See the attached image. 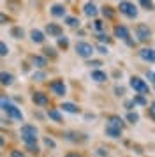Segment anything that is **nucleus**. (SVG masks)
<instances>
[{
  "instance_id": "nucleus-1",
  "label": "nucleus",
  "mask_w": 155,
  "mask_h": 157,
  "mask_svg": "<svg viewBox=\"0 0 155 157\" xmlns=\"http://www.w3.org/2000/svg\"><path fill=\"white\" fill-rule=\"evenodd\" d=\"M0 108H2L11 118H14V120H23V113H21V109L18 106H14L13 102L9 101V97H6V95H0Z\"/></svg>"
},
{
  "instance_id": "nucleus-2",
  "label": "nucleus",
  "mask_w": 155,
  "mask_h": 157,
  "mask_svg": "<svg viewBox=\"0 0 155 157\" xmlns=\"http://www.w3.org/2000/svg\"><path fill=\"white\" fill-rule=\"evenodd\" d=\"M20 134H21V140L25 141V145H34V143H37V127L35 125H30V124L21 125Z\"/></svg>"
},
{
  "instance_id": "nucleus-3",
  "label": "nucleus",
  "mask_w": 155,
  "mask_h": 157,
  "mask_svg": "<svg viewBox=\"0 0 155 157\" xmlns=\"http://www.w3.org/2000/svg\"><path fill=\"white\" fill-rule=\"evenodd\" d=\"M76 53L78 57L81 58H92V55L95 53V46H92L90 43H85V41H79V43H76Z\"/></svg>"
},
{
  "instance_id": "nucleus-4",
  "label": "nucleus",
  "mask_w": 155,
  "mask_h": 157,
  "mask_svg": "<svg viewBox=\"0 0 155 157\" xmlns=\"http://www.w3.org/2000/svg\"><path fill=\"white\" fill-rule=\"evenodd\" d=\"M129 83H130V86L134 88V92L141 94V95H146V94H150V86H148V83L145 81V79H141L139 76H132Z\"/></svg>"
},
{
  "instance_id": "nucleus-5",
  "label": "nucleus",
  "mask_w": 155,
  "mask_h": 157,
  "mask_svg": "<svg viewBox=\"0 0 155 157\" xmlns=\"http://www.w3.org/2000/svg\"><path fill=\"white\" fill-rule=\"evenodd\" d=\"M118 11L123 16H127V18H136V16H138V7L134 6L132 2H127V0H122V2H120Z\"/></svg>"
},
{
  "instance_id": "nucleus-6",
  "label": "nucleus",
  "mask_w": 155,
  "mask_h": 157,
  "mask_svg": "<svg viewBox=\"0 0 155 157\" xmlns=\"http://www.w3.org/2000/svg\"><path fill=\"white\" fill-rule=\"evenodd\" d=\"M136 37H138V41L145 43V41H148V39L152 37V30L148 29V25L139 23V25L136 27Z\"/></svg>"
},
{
  "instance_id": "nucleus-7",
  "label": "nucleus",
  "mask_w": 155,
  "mask_h": 157,
  "mask_svg": "<svg viewBox=\"0 0 155 157\" xmlns=\"http://www.w3.org/2000/svg\"><path fill=\"white\" fill-rule=\"evenodd\" d=\"M49 88H51L53 94H56V95H65V94H67V86L63 83V79H55V81H51V83H49Z\"/></svg>"
},
{
  "instance_id": "nucleus-8",
  "label": "nucleus",
  "mask_w": 155,
  "mask_h": 157,
  "mask_svg": "<svg viewBox=\"0 0 155 157\" xmlns=\"http://www.w3.org/2000/svg\"><path fill=\"white\" fill-rule=\"evenodd\" d=\"M46 34H48L49 37H60L62 36V27H60V25H56V23H48V25H46Z\"/></svg>"
},
{
  "instance_id": "nucleus-9",
  "label": "nucleus",
  "mask_w": 155,
  "mask_h": 157,
  "mask_svg": "<svg viewBox=\"0 0 155 157\" xmlns=\"http://www.w3.org/2000/svg\"><path fill=\"white\" fill-rule=\"evenodd\" d=\"M32 101H34V104H37V106H48V104H49L48 95H46L44 92H34Z\"/></svg>"
},
{
  "instance_id": "nucleus-10",
  "label": "nucleus",
  "mask_w": 155,
  "mask_h": 157,
  "mask_svg": "<svg viewBox=\"0 0 155 157\" xmlns=\"http://www.w3.org/2000/svg\"><path fill=\"white\" fill-rule=\"evenodd\" d=\"M30 39H32V43L35 44H42L44 43V39H46V36H44V32L39 29H32L30 30Z\"/></svg>"
},
{
  "instance_id": "nucleus-11",
  "label": "nucleus",
  "mask_w": 155,
  "mask_h": 157,
  "mask_svg": "<svg viewBox=\"0 0 155 157\" xmlns=\"http://www.w3.org/2000/svg\"><path fill=\"white\" fill-rule=\"evenodd\" d=\"M115 37H118L122 41H127V43H129V30H127V27L116 25V27H115Z\"/></svg>"
},
{
  "instance_id": "nucleus-12",
  "label": "nucleus",
  "mask_w": 155,
  "mask_h": 157,
  "mask_svg": "<svg viewBox=\"0 0 155 157\" xmlns=\"http://www.w3.org/2000/svg\"><path fill=\"white\" fill-rule=\"evenodd\" d=\"M139 57L145 62H155V50H152V48H143L139 51Z\"/></svg>"
},
{
  "instance_id": "nucleus-13",
  "label": "nucleus",
  "mask_w": 155,
  "mask_h": 157,
  "mask_svg": "<svg viewBox=\"0 0 155 157\" xmlns=\"http://www.w3.org/2000/svg\"><path fill=\"white\" fill-rule=\"evenodd\" d=\"M83 13L86 16H88V18H95V16H97V6H95V4H93V2H86V4H85V7H83Z\"/></svg>"
},
{
  "instance_id": "nucleus-14",
  "label": "nucleus",
  "mask_w": 155,
  "mask_h": 157,
  "mask_svg": "<svg viewBox=\"0 0 155 157\" xmlns=\"http://www.w3.org/2000/svg\"><path fill=\"white\" fill-rule=\"evenodd\" d=\"M13 83H14V76L11 74V72H7V71L0 72V85L9 86V85H13Z\"/></svg>"
},
{
  "instance_id": "nucleus-15",
  "label": "nucleus",
  "mask_w": 155,
  "mask_h": 157,
  "mask_svg": "<svg viewBox=\"0 0 155 157\" xmlns=\"http://www.w3.org/2000/svg\"><path fill=\"white\" fill-rule=\"evenodd\" d=\"M90 76H92V79L97 81V83H104L106 79H108V74H106L104 71H100V69H93Z\"/></svg>"
},
{
  "instance_id": "nucleus-16",
  "label": "nucleus",
  "mask_w": 155,
  "mask_h": 157,
  "mask_svg": "<svg viewBox=\"0 0 155 157\" xmlns=\"http://www.w3.org/2000/svg\"><path fill=\"white\" fill-rule=\"evenodd\" d=\"M32 64H34V67H37V69H44V67L48 65V60H46V57H42V55H34V57H32Z\"/></svg>"
},
{
  "instance_id": "nucleus-17",
  "label": "nucleus",
  "mask_w": 155,
  "mask_h": 157,
  "mask_svg": "<svg viewBox=\"0 0 155 157\" xmlns=\"http://www.w3.org/2000/svg\"><path fill=\"white\" fill-rule=\"evenodd\" d=\"M108 125L123 131V118H120V117H116V115H113V117H109V120H108Z\"/></svg>"
},
{
  "instance_id": "nucleus-18",
  "label": "nucleus",
  "mask_w": 155,
  "mask_h": 157,
  "mask_svg": "<svg viewBox=\"0 0 155 157\" xmlns=\"http://www.w3.org/2000/svg\"><path fill=\"white\" fill-rule=\"evenodd\" d=\"M49 13L55 16V18H62V16H65V7H63L62 4H55V6H51Z\"/></svg>"
},
{
  "instance_id": "nucleus-19",
  "label": "nucleus",
  "mask_w": 155,
  "mask_h": 157,
  "mask_svg": "<svg viewBox=\"0 0 155 157\" xmlns=\"http://www.w3.org/2000/svg\"><path fill=\"white\" fill-rule=\"evenodd\" d=\"M63 109V111H67V113H72V115H76V113H79V108L74 104V102H63L62 106H60Z\"/></svg>"
},
{
  "instance_id": "nucleus-20",
  "label": "nucleus",
  "mask_w": 155,
  "mask_h": 157,
  "mask_svg": "<svg viewBox=\"0 0 155 157\" xmlns=\"http://www.w3.org/2000/svg\"><path fill=\"white\" fill-rule=\"evenodd\" d=\"M106 134L113 138V140H116L122 136V129H116V127H109V125H106Z\"/></svg>"
},
{
  "instance_id": "nucleus-21",
  "label": "nucleus",
  "mask_w": 155,
  "mask_h": 157,
  "mask_svg": "<svg viewBox=\"0 0 155 157\" xmlns=\"http://www.w3.org/2000/svg\"><path fill=\"white\" fill-rule=\"evenodd\" d=\"M132 102H134V106H136V104H138V106H146V104H148L146 97H145V95H141V94L134 95V97H132Z\"/></svg>"
},
{
  "instance_id": "nucleus-22",
  "label": "nucleus",
  "mask_w": 155,
  "mask_h": 157,
  "mask_svg": "<svg viewBox=\"0 0 155 157\" xmlns=\"http://www.w3.org/2000/svg\"><path fill=\"white\" fill-rule=\"evenodd\" d=\"M23 36H25V30L21 29V27H13L11 29V37H14V39H23Z\"/></svg>"
},
{
  "instance_id": "nucleus-23",
  "label": "nucleus",
  "mask_w": 155,
  "mask_h": 157,
  "mask_svg": "<svg viewBox=\"0 0 155 157\" xmlns=\"http://www.w3.org/2000/svg\"><path fill=\"white\" fill-rule=\"evenodd\" d=\"M48 117L51 118V120L58 122V124H60V122L63 120V118H62V115L58 113V109H48Z\"/></svg>"
},
{
  "instance_id": "nucleus-24",
  "label": "nucleus",
  "mask_w": 155,
  "mask_h": 157,
  "mask_svg": "<svg viewBox=\"0 0 155 157\" xmlns=\"http://www.w3.org/2000/svg\"><path fill=\"white\" fill-rule=\"evenodd\" d=\"M42 57L55 58V57H56V51H55V48H51V46H44V48H42Z\"/></svg>"
},
{
  "instance_id": "nucleus-25",
  "label": "nucleus",
  "mask_w": 155,
  "mask_h": 157,
  "mask_svg": "<svg viewBox=\"0 0 155 157\" xmlns=\"http://www.w3.org/2000/svg\"><path fill=\"white\" fill-rule=\"evenodd\" d=\"M56 41H58V48H62V50H67V48H69V39H67L65 36L56 37Z\"/></svg>"
},
{
  "instance_id": "nucleus-26",
  "label": "nucleus",
  "mask_w": 155,
  "mask_h": 157,
  "mask_svg": "<svg viewBox=\"0 0 155 157\" xmlns=\"http://www.w3.org/2000/svg\"><path fill=\"white\" fill-rule=\"evenodd\" d=\"M102 14H104V18L111 20V18H115V11H113V7H109V6H104V7H102Z\"/></svg>"
},
{
  "instance_id": "nucleus-27",
  "label": "nucleus",
  "mask_w": 155,
  "mask_h": 157,
  "mask_svg": "<svg viewBox=\"0 0 155 157\" xmlns=\"http://www.w3.org/2000/svg\"><path fill=\"white\" fill-rule=\"evenodd\" d=\"M139 4L146 9V11H153L155 9V4L152 2V0H139Z\"/></svg>"
},
{
  "instance_id": "nucleus-28",
  "label": "nucleus",
  "mask_w": 155,
  "mask_h": 157,
  "mask_svg": "<svg viewBox=\"0 0 155 157\" xmlns=\"http://www.w3.org/2000/svg\"><path fill=\"white\" fill-rule=\"evenodd\" d=\"M65 23H67L69 27H78V25H79V20L74 18V16H65Z\"/></svg>"
},
{
  "instance_id": "nucleus-29",
  "label": "nucleus",
  "mask_w": 155,
  "mask_h": 157,
  "mask_svg": "<svg viewBox=\"0 0 155 157\" xmlns=\"http://www.w3.org/2000/svg\"><path fill=\"white\" fill-rule=\"evenodd\" d=\"M127 120L130 122V124H138V122H139V115L129 111V113H127Z\"/></svg>"
},
{
  "instance_id": "nucleus-30",
  "label": "nucleus",
  "mask_w": 155,
  "mask_h": 157,
  "mask_svg": "<svg viewBox=\"0 0 155 157\" xmlns=\"http://www.w3.org/2000/svg\"><path fill=\"white\" fill-rule=\"evenodd\" d=\"M9 55V46L4 41H0V57H7Z\"/></svg>"
},
{
  "instance_id": "nucleus-31",
  "label": "nucleus",
  "mask_w": 155,
  "mask_h": 157,
  "mask_svg": "<svg viewBox=\"0 0 155 157\" xmlns=\"http://www.w3.org/2000/svg\"><path fill=\"white\" fill-rule=\"evenodd\" d=\"M97 41H99V43H100V44H108V43H111V37H109V36H106V34H99V36H97Z\"/></svg>"
},
{
  "instance_id": "nucleus-32",
  "label": "nucleus",
  "mask_w": 155,
  "mask_h": 157,
  "mask_svg": "<svg viewBox=\"0 0 155 157\" xmlns=\"http://www.w3.org/2000/svg\"><path fill=\"white\" fill-rule=\"evenodd\" d=\"M95 50H97L100 55H108V46H104V44H99Z\"/></svg>"
},
{
  "instance_id": "nucleus-33",
  "label": "nucleus",
  "mask_w": 155,
  "mask_h": 157,
  "mask_svg": "<svg viewBox=\"0 0 155 157\" xmlns=\"http://www.w3.org/2000/svg\"><path fill=\"white\" fill-rule=\"evenodd\" d=\"M11 21V18L7 14H4V13H0V25H6V23Z\"/></svg>"
},
{
  "instance_id": "nucleus-34",
  "label": "nucleus",
  "mask_w": 155,
  "mask_h": 157,
  "mask_svg": "<svg viewBox=\"0 0 155 157\" xmlns=\"http://www.w3.org/2000/svg\"><path fill=\"white\" fill-rule=\"evenodd\" d=\"M46 78V72H34V79L35 81H42Z\"/></svg>"
},
{
  "instance_id": "nucleus-35",
  "label": "nucleus",
  "mask_w": 155,
  "mask_h": 157,
  "mask_svg": "<svg viewBox=\"0 0 155 157\" xmlns=\"http://www.w3.org/2000/svg\"><path fill=\"white\" fill-rule=\"evenodd\" d=\"M88 65H90V67H93V69H99V67L102 65V62H100V60H90V62H88Z\"/></svg>"
},
{
  "instance_id": "nucleus-36",
  "label": "nucleus",
  "mask_w": 155,
  "mask_h": 157,
  "mask_svg": "<svg viewBox=\"0 0 155 157\" xmlns=\"http://www.w3.org/2000/svg\"><path fill=\"white\" fill-rule=\"evenodd\" d=\"M44 145H46V147H49V148H55V147H56V143L53 141L51 138H46V140H44Z\"/></svg>"
},
{
  "instance_id": "nucleus-37",
  "label": "nucleus",
  "mask_w": 155,
  "mask_h": 157,
  "mask_svg": "<svg viewBox=\"0 0 155 157\" xmlns=\"http://www.w3.org/2000/svg\"><path fill=\"white\" fill-rule=\"evenodd\" d=\"M27 148L32 152V154H37L39 152V147H37V143H34V145H27Z\"/></svg>"
},
{
  "instance_id": "nucleus-38",
  "label": "nucleus",
  "mask_w": 155,
  "mask_h": 157,
  "mask_svg": "<svg viewBox=\"0 0 155 157\" xmlns=\"http://www.w3.org/2000/svg\"><path fill=\"white\" fill-rule=\"evenodd\" d=\"M146 78H148V79H150V81H152V83L155 85V72H153V71H148V72H146Z\"/></svg>"
},
{
  "instance_id": "nucleus-39",
  "label": "nucleus",
  "mask_w": 155,
  "mask_h": 157,
  "mask_svg": "<svg viewBox=\"0 0 155 157\" xmlns=\"http://www.w3.org/2000/svg\"><path fill=\"white\" fill-rule=\"evenodd\" d=\"M93 23H95V29H97V30H102V29H104V23L100 21V20H95Z\"/></svg>"
},
{
  "instance_id": "nucleus-40",
  "label": "nucleus",
  "mask_w": 155,
  "mask_h": 157,
  "mask_svg": "<svg viewBox=\"0 0 155 157\" xmlns=\"http://www.w3.org/2000/svg\"><path fill=\"white\" fill-rule=\"evenodd\" d=\"M13 157H25L23 155V152H20V150H13V154H11Z\"/></svg>"
},
{
  "instance_id": "nucleus-41",
  "label": "nucleus",
  "mask_w": 155,
  "mask_h": 157,
  "mask_svg": "<svg viewBox=\"0 0 155 157\" xmlns=\"http://www.w3.org/2000/svg\"><path fill=\"white\" fill-rule=\"evenodd\" d=\"M150 115L155 118V102H152V106H150Z\"/></svg>"
},
{
  "instance_id": "nucleus-42",
  "label": "nucleus",
  "mask_w": 155,
  "mask_h": 157,
  "mask_svg": "<svg viewBox=\"0 0 155 157\" xmlns=\"http://www.w3.org/2000/svg\"><path fill=\"white\" fill-rule=\"evenodd\" d=\"M115 92H116V95H122V94H123V88H122V86H116Z\"/></svg>"
},
{
  "instance_id": "nucleus-43",
  "label": "nucleus",
  "mask_w": 155,
  "mask_h": 157,
  "mask_svg": "<svg viewBox=\"0 0 155 157\" xmlns=\"http://www.w3.org/2000/svg\"><path fill=\"white\" fill-rule=\"evenodd\" d=\"M132 106H134L132 101H127V102H125V108H127V109H132Z\"/></svg>"
},
{
  "instance_id": "nucleus-44",
  "label": "nucleus",
  "mask_w": 155,
  "mask_h": 157,
  "mask_svg": "<svg viewBox=\"0 0 155 157\" xmlns=\"http://www.w3.org/2000/svg\"><path fill=\"white\" fill-rule=\"evenodd\" d=\"M4 145H6V141H4V138H2V136H0V148H2V147H4Z\"/></svg>"
},
{
  "instance_id": "nucleus-45",
  "label": "nucleus",
  "mask_w": 155,
  "mask_h": 157,
  "mask_svg": "<svg viewBox=\"0 0 155 157\" xmlns=\"http://www.w3.org/2000/svg\"><path fill=\"white\" fill-rule=\"evenodd\" d=\"M67 157H79L78 154H67Z\"/></svg>"
}]
</instances>
